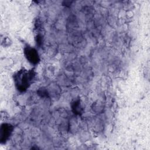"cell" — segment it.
<instances>
[{"instance_id": "cell-2", "label": "cell", "mask_w": 150, "mask_h": 150, "mask_svg": "<svg viewBox=\"0 0 150 150\" xmlns=\"http://www.w3.org/2000/svg\"><path fill=\"white\" fill-rule=\"evenodd\" d=\"M25 55L28 60L32 64H37L39 61V56L37 50L31 46H27L24 49Z\"/></svg>"}, {"instance_id": "cell-3", "label": "cell", "mask_w": 150, "mask_h": 150, "mask_svg": "<svg viewBox=\"0 0 150 150\" xmlns=\"http://www.w3.org/2000/svg\"><path fill=\"white\" fill-rule=\"evenodd\" d=\"M13 130V127L9 124H4L0 129V140L2 142H5L11 135Z\"/></svg>"}, {"instance_id": "cell-1", "label": "cell", "mask_w": 150, "mask_h": 150, "mask_svg": "<svg viewBox=\"0 0 150 150\" xmlns=\"http://www.w3.org/2000/svg\"><path fill=\"white\" fill-rule=\"evenodd\" d=\"M33 70L22 69L14 75V81L16 88L20 91H25L33 82L35 78Z\"/></svg>"}, {"instance_id": "cell-4", "label": "cell", "mask_w": 150, "mask_h": 150, "mask_svg": "<svg viewBox=\"0 0 150 150\" xmlns=\"http://www.w3.org/2000/svg\"><path fill=\"white\" fill-rule=\"evenodd\" d=\"M73 109L74 110V113H80L81 112V106L80 104L79 101H75L73 105Z\"/></svg>"}]
</instances>
